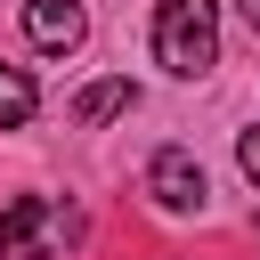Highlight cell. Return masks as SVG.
Segmentation results:
<instances>
[{
	"label": "cell",
	"instance_id": "1",
	"mask_svg": "<svg viewBox=\"0 0 260 260\" xmlns=\"http://www.w3.org/2000/svg\"><path fill=\"white\" fill-rule=\"evenodd\" d=\"M154 57L179 81L211 73L219 65V0H162L154 8Z\"/></svg>",
	"mask_w": 260,
	"mask_h": 260
},
{
	"label": "cell",
	"instance_id": "2",
	"mask_svg": "<svg viewBox=\"0 0 260 260\" xmlns=\"http://www.w3.org/2000/svg\"><path fill=\"white\" fill-rule=\"evenodd\" d=\"M81 236V219L49 195H16L0 203V260H65V244Z\"/></svg>",
	"mask_w": 260,
	"mask_h": 260
},
{
	"label": "cell",
	"instance_id": "3",
	"mask_svg": "<svg viewBox=\"0 0 260 260\" xmlns=\"http://www.w3.org/2000/svg\"><path fill=\"white\" fill-rule=\"evenodd\" d=\"M146 195H154V211H203V162L187 146H162L146 162Z\"/></svg>",
	"mask_w": 260,
	"mask_h": 260
},
{
	"label": "cell",
	"instance_id": "4",
	"mask_svg": "<svg viewBox=\"0 0 260 260\" xmlns=\"http://www.w3.org/2000/svg\"><path fill=\"white\" fill-rule=\"evenodd\" d=\"M24 32H32V49L73 57L81 32H89V16H81V0H24Z\"/></svg>",
	"mask_w": 260,
	"mask_h": 260
},
{
	"label": "cell",
	"instance_id": "5",
	"mask_svg": "<svg viewBox=\"0 0 260 260\" xmlns=\"http://www.w3.org/2000/svg\"><path fill=\"white\" fill-rule=\"evenodd\" d=\"M130 106H138L130 81H89V89L73 98V122H114V114H130Z\"/></svg>",
	"mask_w": 260,
	"mask_h": 260
},
{
	"label": "cell",
	"instance_id": "6",
	"mask_svg": "<svg viewBox=\"0 0 260 260\" xmlns=\"http://www.w3.org/2000/svg\"><path fill=\"white\" fill-rule=\"evenodd\" d=\"M32 106H41V89H32V73H24V65H0V130H16V122H32Z\"/></svg>",
	"mask_w": 260,
	"mask_h": 260
},
{
	"label": "cell",
	"instance_id": "7",
	"mask_svg": "<svg viewBox=\"0 0 260 260\" xmlns=\"http://www.w3.org/2000/svg\"><path fill=\"white\" fill-rule=\"evenodd\" d=\"M236 162H244V179H252V187H260V122H252V130H244V138H236Z\"/></svg>",
	"mask_w": 260,
	"mask_h": 260
},
{
	"label": "cell",
	"instance_id": "8",
	"mask_svg": "<svg viewBox=\"0 0 260 260\" xmlns=\"http://www.w3.org/2000/svg\"><path fill=\"white\" fill-rule=\"evenodd\" d=\"M236 8H244V16H252V24H260V0H236Z\"/></svg>",
	"mask_w": 260,
	"mask_h": 260
}]
</instances>
